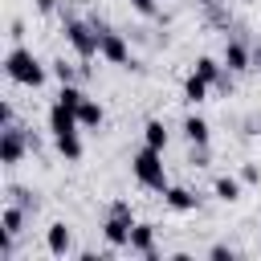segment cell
<instances>
[{"mask_svg":"<svg viewBox=\"0 0 261 261\" xmlns=\"http://www.w3.org/2000/svg\"><path fill=\"white\" fill-rule=\"evenodd\" d=\"M45 249H49V257H69L73 253V228L65 220H53L45 228Z\"/></svg>","mask_w":261,"mask_h":261,"instance_id":"8","label":"cell"},{"mask_svg":"<svg viewBox=\"0 0 261 261\" xmlns=\"http://www.w3.org/2000/svg\"><path fill=\"white\" fill-rule=\"evenodd\" d=\"M130 228H135V216L106 212V220H102V241H106V249H110V253L126 249V245H130Z\"/></svg>","mask_w":261,"mask_h":261,"instance_id":"6","label":"cell"},{"mask_svg":"<svg viewBox=\"0 0 261 261\" xmlns=\"http://www.w3.org/2000/svg\"><path fill=\"white\" fill-rule=\"evenodd\" d=\"M163 204H167L171 212H196V208H200V196H196L192 188H184V184H167Z\"/></svg>","mask_w":261,"mask_h":261,"instance_id":"10","label":"cell"},{"mask_svg":"<svg viewBox=\"0 0 261 261\" xmlns=\"http://www.w3.org/2000/svg\"><path fill=\"white\" fill-rule=\"evenodd\" d=\"M77 122H82V130H98L102 122H106V110H102V102L98 98H82V106H77Z\"/></svg>","mask_w":261,"mask_h":261,"instance_id":"13","label":"cell"},{"mask_svg":"<svg viewBox=\"0 0 261 261\" xmlns=\"http://www.w3.org/2000/svg\"><path fill=\"white\" fill-rule=\"evenodd\" d=\"M143 143L155 147V151H167V122H163V118H147V126H143Z\"/></svg>","mask_w":261,"mask_h":261,"instance_id":"18","label":"cell"},{"mask_svg":"<svg viewBox=\"0 0 261 261\" xmlns=\"http://www.w3.org/2000/svg\"><path fill=\"white\" fill-rule=\"evenodd\" d=\"M4 73H8L16 86L41 90V86H45V77H49V65H41L33 49H24V45H12V49H8V57H4Z\"/></svg>","mask_w":261,"mask_h":261,"instance_id":"1","label":"cell"},{"mask_svg":"<svg viewBox=\"0 0 261 261\" xmlns=\"http://www.w3.org/2000/svg\"><path fill=\"white\" fill-rule=\"evenodd\" d=\"M29 151H33V143H29V130L24 126H16V122L0 126V163L4 167H16Z\"/></svg>","mask_w":261,"mask_h":261,"instance_id":"5","label":"cell"},{"mask_svg":"<svg viewBox=\"0 0 261 261\" xmlns=\"http://www.w3.org/2000/svg\"><path fill=\"white\" fill-rule=\"evenodd\" d=\"M208 90H212V82H204L196 69L184 77V102H188V106H200V102H208Z\"/></svg>","mask_w":261,"mask_h":261,"instance_id":"16","label":"cell"},{"mask_svg":"<svg viewBox=\"0 0 261 261\" xmlns=\"http://www.w3.org/2000/svg\"><path fill=\"white\" fill-rule=\"evenodd\" d=\"M208 257L224 261V257H237V249H232V245H212V249H208Z\"/></svg>","mask_w":261,"mask_h":261,"instance_id":"23","label":"cell"},{"mask_svg":"<svg viewBox=\"0 0 261 261\" xmlns=\"http://www.w3.org/2000/svg\"><path fill=\"white\" fill-rule=\"evenodd\" d=\"M69 130H82L77 110H69V106H61V102H53V106H49V135H69Z\"/></svg>","mask_w":261,"mask_h":261,"instance_id":"11","label":"cell"},{"mask_svg":"<svg viewBox=\"0 0 261 261\" xmlns=\"http://www.w3.org/2000/svg\"><path fill=\"white\" fill-rule=\"evenodd\" d=\"M82 98H86V94L77 90V82H73V86H61V90H57V102H61V106H69V110H77V106H82Z\"/></svg>","mask_w":261,"mask_h":261,"instance_id":"20","label":"cell"},{"mask_svg":"<svg viewBox=\"0 0 261 261\" xmlns=\"http://www.w3.org/2000/svg\"><path fill=\"white\" fill-rule=\"evenodd\" d=\"M98 57H102V61H110V65L139 69V61L130 57V45H126V37H122L118 29H110V24H98Z\"/></svg>","mask_w":261,"mask_h":261,"instance_id":"4","label":"cell"},{"mask_svg":"<svg viewBox=\"0 0 261 261\" xmlns=\"http://www.w3.org/2000/svg\"><path fill=\"white\" fill-rule=\"evenodd\" d=\"M130 8H135L143 20H155V16H159V0H130Z\"/></svg>","mask_w":261,"mask_h":261,"instance_id":"21","label":"cell"},{"mask_svg":"<svg viewBox=\"0 0 261 261\" xmlns=\"http://www.w3.org/2000/svg\"><path fill=\"white\" fill-rule=\"evenodd\" d=\"M126 253H135V257H147V261H155V257H159V249H155V224H147V220H135Z\"/></svg>","mask_w":261,"mask_h":261,"instance_id":"7","label":"cell"},{"mask_svg":"<svg viewBox=\"0 0 261 261\" xmlns=\"http://www.w3.org/2000/svg\"><path fill=\"white\" fill-rule=\"evenodd\" d=\"M220 61H224V69H232V73H245V69H253V49L245 45V41H224V53H220Z\"/></svg>","mask_w":261,"mask_h":261,"instance_id":"9","label":"cell"},{"mask_svg":"<svg viewBox=\"0 0 261 261\" xmlns=\"http://www.w3.org/2000/svg\"><path fill=\"white\" fill-rule=\"evenodd\" d=\"M241 175H216V184H212V196L216 200H224V204H237L241 200Z\"/></svg>","mask_w":261,"mask_h":261,"instance_id":"17","label":"cell"},{"mask_svg":"<svg viewBox=\"0 0 261 261\" xmlns=\"http://www.w3.org/2000/svg\"><path fill=\"white\" fill-rule=\"evenodd\" d=\"M61 33H65V45L77 53V61H94L98 57V20L90 24L82 16H69Z\"/></svg>","mask_w":261,"mask_h":261,"instance_id":"3","label":"cell"},{"mask_svg":"<svg viewBox=\"0 0 261 261\" xmlns=\"http://www.w3.org/2000/svg\"><path fill=\"white\" fill-rule=\"evenodd\" d=\"M24 224H29V208L24 204H4V212H0V228L8 232V237H20L24 232Z\"/></svg>","mask_w":261,"mask_h":261,"instance_id":"12","label":"cell"},{"mask_svg":"<svg viewBox=\"0 0 261 261\" xmlns=\"http://www.w3.org/2000/svg\"><path fill=\"white\" fill-rule=\"evenodd\" d=\"M37 12H57V0H33Z\"/></svg>","mask_w":261,"mask_h":261,"instance_id":"24","label":"cell"},{"mask_svg":"<svg viewBox=\"0 0 261 261\" xmlns=\"http://www.w3.org/2000/svg\"><path fill=\"white\" fill-rule=\"evenodd\" d=\"M53 147H57V155H61L65 163H77V159L86 155V147H82V130H69V135H53Z\"/></svg>","mask_w":261,"mask_h":261,"instance_id":"14","label":"cell"},{"mask_svg":"<svg viewBox=\"0 0 261 261\" xmlns=\"http://www.w3.org/2000/svg\"><path fill=\"white\" fill-rule=\"evenodd\" d=\"M253 69H261V41L253 45Z\"/></svg>","mask_w":261,"mask_h":261,"instance_id":"25","label":"cell"},{"mask_svg":"<svg viewBox=\"0 0 261 261\" xmlns=\"http://www.w3.org/2000/svg\"><path fill=\"white\" fill-rule=\"evenodd\" d=\"M49 77H57V86H73L77 82V65L65 61V57H57V61H49Z\"/></svg>","mask_w":261,"mask_h":261,"instance_id":"19","label":"cell"},{"mask_svg":"<svg viewBox=\"0 0 261 261\" xmlns=\"http://www.w3.org/2000/svg\"><path fill=\"white\" fill-rule=\"evenodd\" d=\"M179 130H184V139H188V143H212V126H208V118H204V114H196V110L184 118V126H179Z\"/></svg>","mask_w":261,"mask_h":261,"instance_id":"15","label":"cell"},{"mask_svg":"<svg viewBox=\"0 0 261 261\" xmlns=\"http://www.w3.org/2000/svg\"><path fill=\"white\" fill-rule=\"evenodd\" d=\"M130 171H135V179L143 184V188H151V192H167V167H163V151H155V147H139L135 155H130Z\"/></svg>","mask_w":261,"mask_h":261,"instance_id":"2","label":"cell"},{"mask_svg":"<svg viewBox=\"0 0 261 261\" xmlns=\"http://www.w3.org/2000/svg\"><path fill=\"white\" fill-rule=\"evenodd\" d=\"M241 184H249V188L261 184V163H245V167H241Z\"/></svg>","mask_w":261,"mask_h":261,"instance_id":"22","label":"cell"}]
</instances>
